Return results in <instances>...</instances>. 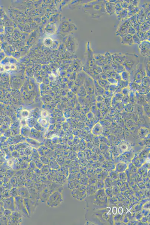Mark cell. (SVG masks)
Segmentation results:
<instances>
[{
  "label": "cell",
  "mask_w": 150,
  "mask_h": 225,
  "mask_svg": "<svg viewBox=\"0 0 150 225\" xmlns=\"http://www.w3.org/2000/svg\"><path fill=\"white\" fill-rule=\"evenodd\" d=\"M140 53L144 57L150 56V43L146 41H144L140 44L139 46Z\"/></svg>",
  "instance_id": "5b68a950"
},
{
  "label": "cell",
  "mask_w": 150,
  "mask_h": 225,
  "mask_svg": "<svg viewBox=\"0 0 150 225\" xmlns=\"http://www.w3.org/2000/svg\"><path fill=\"white\" fill-rule=\"evenodd\" d=\"M128 32L129 34L131 35V36L132 35L133 36V35L135 34L136 31L135 29L133 27L130 26L128 28Z\"/></svg>",
  "instance_id": "4fadbf2b"
},
{
  "label": "cell",
  "mask_w": 150,
  "mask_h": 225,
  "mask_svg": "<svg viewBox=\"0 0 150 225\" xmlns=\"http://www.w3.org/2000/svg\"><path fill=\"white\" fill-rule=\"evenodd\" d=\"M30 116V112L27 110H23L21 112L22 119H27Z\"/></svg>",
  "instance_id": "8fae6325"
},
{
  "label": "cell",
  "mask_w": 150,
  "mask_h": 225,
  "mask_svg": "<svg viewBox=\"0 0 150 225\" xmlns=\"http://www.w3.org/2000/svg\"><path fill=\"white\" fill-rule=\"evenodd\" d=\"M15 211L19 212L26 218L30 217L24 204V199L21 196L16 197L14 198Z\"/></svg>",
  "instance_id": "6da1fadb"
},
{
  "label": "cell",
  "mask_w": 150,
  "mask_h": 225,
  "mask_svg": "<svg viewBox=\"0 0 150 225\" xmlns=\"http://www.w3.org/2000/svg\"><path fill=\"white\" fill-rule=\"evenodd\" d=\"M121 43L122 44L124 45H129V46L132 45L134 44L132 36L128 34L123 36L122 38Z\"/></svg>",
  "instance_id": "9c48e42d"
},
{
  "label": "cell",
  "mask_w": 150,
  "mask_h": 225,
  "mask_svg": "<svg viewBox=\"0 0 150 225\" xmlns=\"http://www.w3.org/2000/svg\"><path fill=\"white\" fill-rule=\"evenodd\" d=\"M22 216L21 214L16 211L12 212V214L8 218V223L12 225L20 224L22 221Z\"/></svg>",
  "instance_id": "277c9868"
},
{
  "label": "cell",
  "mask_w": 150,
  "mask_h": 225,
  "mask_svg": "<svg viewBox=\"0 0 150 225\" xmlns=\"http://www.w3.org/2000/svg\"><path fill=\"white\" fill-rule=\"evenodd\" d=\"M44 44L47 47H50L53 44V40L50 38H47L44 41Z\"/></svg>",
  "instance_id": "7c38bea8"
},
{
  "label": "cell",
  "mask_w": 150,
  "mask_h": 225,
  "mask_svg": "<svg viewBox=\"0 0 150 225\" xmlns=\"http://www.w3.org/2000/svg\"><path fill=\"white\" fill-rule=\"evenodd\" d=\"M132 37L134 43H138V44H140L141 43V41H140L139 38L138 37L137 35L136 34L133 35L132 36Z\"/></svg>",
  "instance_id": "5bb4252c"
},
{
  "label": "cell",
  "mask_w": 150,
  "mask_h": 225,
  "mask_svg": "<svg viewBox=\"0 0 150 225\" xmlns=\"http://www.w3.org/2000/svg\"><path fill=\"white\" fill-rule=\"evenodd\" d=\"M24 199L25 206H26L27 210L28 213L30 216V214L33 213V212L35 211L36 206H37V202L30 200V199H27V198Z\"/></svg>",
  "instance_id": "8992f818"
},
{
  "label": "cell",
  "mask_w": 150,
  "mask_h": 225,
  "mask_svg": "<svg viewBox=\"0 0 150 225\" xmlns=\"http://www.w3.org/2000/svg\"><path fill=\"white\" fill-rule=\"evenodd\" d=\"M21 125L22 126H27V119H22L20 121Z\"/></svg>",
  "instance_id": "2e32d148"
},
{
  "label": "cell",
  "mask_w": 150,
  "mask_h": 225,
  "mask_svg": "<svg viewBox=\"0 0 150 225\" xmlns=\"http://www.w3.org/2000/svg\"><path fill=\"white\" fill-rule=\"evenodd\" d=\"M41 116L43 118H47L48 116V112L47 111L43 110L41 112Z\"/></svg>",
  "instance_id": "e0dca14e"
},
{
  "label": "cell",
  "mask_w": 150,
  "mask_h": 225,
  "mask_svg": "<svg viewBox=\"0 0 150 225\" xmlns=\"http://www.w3.org/2000/svg\"><path fill=\"white\" fill-rule=\"evenodd\" d=\"M106 11L110 15H113L115 12V4L107 2L106 4Z\"/></svg>",
  "instance_id": "30bf717a"
},
{
  "label": "cell",
  "mask_w": 150,
  "mask_h": 225,
  "mask_svg": "<svg viewBox=\"0 0 150 225\" xmlns=\"http://www.w3.org/2000/svg\"><path fill=\"white\" fill-rule=\"evenodd\" d=\"M62 195L59 192H55L52 194L47 201V206L51 208H55L59 206L62 202Z\"/></svg>",
  "instance_id": "7a4b0ae2"
},
{
  "label": "cell",
  "mask_w": 150,
  "mask_h": 225,
  "mask_svg": "<svg viewBox=\"0 0 150 225\" xmlns=\"http://www.w3.org/2000/svg\"><path fill=\"white\" fill-rule=\"evenodd\" d=\"M39 122L43 126H47V121L44 118L39 119Z\"/></svg>",
  "instance_id": "9a60e30c"
},
{
  "label": "cell",
  "mask_w": 150,
  "mask_h": 225,
  "mask_svg": "<svg viewBox=\"0 0 150 225\" xmlns=\"http://www.w3.org/2000/svg\"><path fill=\"white\" fill-rule=\"evenodd\" d=\"M4 207L5 209L11 210L12 212L15 211V209L14 198L12 197L6 200L4 202Z\"/></svg>",
  "instance_id": "52a82bcc"
},
{
  "label": "cell",
  "mask_w": 150,
  "mask_h": 225,
  "mask_svg": "<svg viewBox=\"0 0 150 225\" xmlns=\"http://www.w3.org/2000/svg\"><path fill=\"white\" fill-rule=\"evenodd\" d=\"M113 61L117 64H120L124 62L125 60L126 54H123L121 53H116L112 56Z\"/></svg>",
  "instance_id": "ba28073f"
},
{
  "label": "cell",
  "mask_w": 150,
  "mask_h": 225,
  "mask_svg": "<svg viewBox=\"0 0 150 225\" xmlns=\"http://www.w3.org/2000/svg\"><path fill=\"white\" fill-rule=\"evenodd\" d=\"M126 56L125 60L123 65L126 68H132L133 67H135V65L138 64L139 58L137 54L127 53L126 54Z\"/></svg>",
  "instance_id": "3957f363"
}]
</instances>
